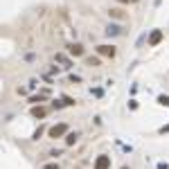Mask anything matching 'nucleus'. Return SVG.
<instances>
[{
	"label": "nucleus",
	"mask_w": 169,
	"mask_h": 169,
	"mask_svg": "<svg viewBox=\"0 0 169 169\" xmlns=\"http://www.w3.org/2000/svg\"><path fill=\"white\" fill-rule=\"evenodd\" d=\"M48 133H50V138H63V135H68L70 133V131H68V124H54L50 131H48Z\"/></svg>",
	"instance_id": "obj_1"
},
{
	"label": "nucleus",
	"mask_w": 169,
	"mask_h": 169,
	"mask_svg": "<svg viewBox=\"0 0 169 169\" xmlns=\"http://www.w3.org/2000/svg\"><path fill=\"white\" fill-rule=\"evenodd\" d=\"M95 169H110V156H97V160H95Z\"/></svg>",
	"instance_id": "obj_2"
},
{
	"label": "nucleus",
	"mask_w": 169,
	"mask_h": 169,
	"mask_svg": "<svg viewBox=\"0 0 169 169\" xmlns=\"http://www.w3.org/2000/svg\"><path fill=\"white\" fill-rule=\"evenodd\" d=\"M54 61H56V63H61V68H65V70H70V68H72V61H70L65 54H61V52H56V54H54Z\"/></svg>",
	"instance_id": "obj_3"
},
{
	"label": "nucleus",
	"mask_w": 169,
	"mask_h": 169,
	"mask_svg": "<svg viewBox=\"0 0 169 169\" xmlns=\"http://www.w3.org/2000/svg\"><path fill=\"white\" fill-rule=\"evenodd\" d=\"M97 54L113 59V56H115V48H113V45H99V48H97Z\"/></svg>",
	"instance_id": "obj_4"
},
{
	"label": "nucleus",
	"mask_w": 169,
	"mask_h": 169,
	"mask_svg": "<svg viewBox=\"0 0 169 169\" xmlns=\"http://www.w3.org/2000/svg\"><path fill=\"white\" fill-rule=\"evenodd\" d=\"M83 52L86 50H83L81 43H70L68 45V54H72V56H83Z\"/></svg>",
	"instance_id": "obj_5"
},
{
	"label": "nucleus",
	"mask_w": 169,
	"mask_h": 169,
	"mask_svg": "<svg viewBox=\"0 0 169 169\" xmlns=\"http://www.w3.org/2000/svg\"><path fill=\"white\" fill-rule=\"evenodd\" d=\"M45 115H48V108H45V106H41V104H34V106H32V117L43 120Z\"/></svg>",
	"instance_id": "obj_6"
},
{
	"label": "nucleus",
	"mask_w": 169,
	"mask_h": 169,
	"mask_svg": "<svg viewBox=\"0 0 169 169\" xmlns=\"http://www.w3.org/2000/svg\"><path fill=\"white\" fill-rule=\"evenodd\" d=\"M149 45H158V43H160L162 41V30H153L151 34H149Z\"/></svg>",
	"instance_id": "obj_7"
},
{
	"label": "nucleus",
	"mask_w": 169,
	"mask_h": 169,
	"mask_svg": "<svg viewBox=\"0 0 169 169\" xmlns=\"http://www.w3.org/2000/svg\"><path fill=\"white\" fill-rule=\"evenodd\" d=\"M117 34H122V25L110 23V25L106 27V36H117Z\"/></svg>",
	"instance_id": "obj_8"
},
{
	"label": "nucleus",
	"mask_w": 169,
	"mask_h": 169,
	"mask_svg": "<svg viewBox=\"0 0 169 169\" xmlns=\"http://www.w3.org/2000/svg\"><path fill=\"white\" fill-rule=\"evenodd\" d=\"M108 16H110V18H117V21H124V18H126V14L122 12L120 7H113L110 12H108Z\"/></svg>",
	"instance_id": "obj_9"
},
{
	"label": "nucleus",
	"mask_w": 169,
	"mask_h": 169,
	"mask_svg": "<svg viewBox=\"0 0 169 169\" xmlns=\"http://www.w3.org/2000/svg\"><path fill=\"white\" fill-rule=\"evenodd\" d=\"M45 97H48L45 92H39V95H32V97H30V104H32V106H34V104H41V101H45Z\"/></svg>",
	"instance_id": "obj_10"
},
{
	"label": "nucleus",
	"mask_w": 169,
	"mask_h": 169,
	"mask_svg": "<svg viewBox=\"0 0 169 169\" xmlns=\"http://www.w3.org/2000/svg\"><path fill=\"white\" fill-rule=\"evenodd\" d=\"M77 138H79L77 133H68V135H65V144H68V147H72L74 142H77Z\"/></svg>",
	"instance_id": "obj_11"
},
{
	"label": "nucleus",
	"mask_w": 169,
	"mask_h": 169,
	"mask_svg": "<svg viewBox=\"0 0 169 169\" xmlns=\"http://www.w3.org/2000/svg\"><path fill=\"white\" fill-rule=\"evenodd\" d=\"M86 65H99V56H86Z\"/></svg>",
	"instance_id": "obj_12"
},
{
	"label": "nucleus",
	"mask_w": 169,
	"mask_h": 169,
	"mask_svg": "<svg viewBox=\"0 0 169 169\" xmlns=\"http://www.w3.org/2000/svg\"><path fill=\"white\" fill-rule=\"evenodd\" d=\"M158 104H160V106H167V108H169V95H160V97H158Z\"/></svg>",
	"instance_id": "obj_13"
},
{
	"label": "nucleus",
	"mask_w": 169,
	"mask_h": 169,
	"mask_svg": "<svg viewBox=\"0 0 169 169\" xmlns=\"http://www.w3.org/2000/svg\"><path fill=\"white\" fill-rule=\"evenodd\" d=\"M63 106H65V101H63V99H54V101H52V108H56V110L63 108Z\"/></svg>",
	"instance_id": "obj_14"
},
{
	"label": "nucleus",
	"mask_w": 169,
	"mask_h": 169,
	"mask_svg": "<svg viewBox=\"0 0 169 169\" xmlns=\"http://www.w3.org/2000/svg\"><path fill=\"white\" fill-rule=\"evenodd\" d=\"M41 135H43V126H39V129H36L34 133H32V140H39Z\"/></svg>",
	"instance_id": "obj_15"
},
{
	"label": "nucleus",
	"mask_w": 169,
	"mask_h": 169,
	"mask_svg": "<svg viewBox=\"0 0 169 169\" xmlns=\"http://www.w3.org/2000/svg\"><path fill=\"white\" fill-rule=\"evenodd\" d=\"M63 101H65V106H74V104H77L72 97H63Z\"/></svg>",
	"instance_id": "obj_16"
},
{
	"label": "nucleus",
	"mask_w": 169,
	"mask_h": 169,
	"mask_svg": "<svg viewBox=\"0 0 169 169\" xmlns=\"http://www.w3.org/2000/svg\"><path fill=\"white\" fill-rule=\"evenodd\" d=\"M70 81H72V83H79L81 77H79V74H70Z\"/></svg>",
	"instance_id": "obj_17"
},
{
	"label": "nucleus",
	"mask_w": 169,
	"mask_h": 169,
	"mask_svg": "<svg viewBox=\"0 0 169 169\" xmlns=\"http://www.w3.org/2000/svg\"><path fill=\"white\" fill-rule=\"evenodd\" d=\"M43 169H59V165H56V162H48Z\"/></svg>",
	"instance_id": "obj_18"
},
{
	"label": "nucleus",
	"mask_w": 169,
	"mask_h": 169,
	"mask_svg": "<svg viewBox=\"0 0 169 169\" xmlns=\"http://www.w3.org/2000/svg\"><path fill=\"white\" fill-rule=\"evenodd\" d=\"M92 95H95V97H101V95H104V90H101V88H95V90H92Z\"/></svg>",
	"instance_id": "obj_19"
},
{
	"label": "nucleus",
	"mask_w": 169,
	"mask_h": 169,
	"mask_svg": "<svg viewBox=\"0 0 169 169\" xmlns=\"http://www.w3.org/2000/svg\"><path fill=\"white\" fill-rule=\"evenodd\" d=\"M129 108H131V110H135V108H138V101H135V99H131V101H129Z\"/></svg>",
	"instance_id": "obj_20"
},
{
	"label": "nucleus",
	"mask_w": 169,
	"mask_h": 169,
	"mask_svg": "<svg viewBox=\"0 0 169 169\" xmlns=\"http://www.w3.org/2000/svg\"><path fill=\"white\" fill-rule=\"evenodd\" d=\"M50 72H52V74H59V72H61V68H59V65H52Z\"/></svg>",
	"instance_id": "obj_21"
},
{
	"label": "nucleus",
	"mask_w": 169,
	"mask_h": 169,
	"mask_svg": "<svg viewBox=\"0 0 169 169\" xmlns=\"http://www.w3.org/2000/svg\"><path fill=\"white\" fill-rule=\"evenodd\" d=\"M158 169H169V165L167 162H158Z\"/></svg>",
	"instance_id": "obj_22"
},
{
	"label": "nucleus",
	"mask_w": 169,
	"mask_h": 169,
	"mask_svg": "<svg viewBox=\"0 0 169 169\" xmlns=\"http://www.w3.org/2000/svg\"><path fill=\"white\" fill-rule=\"evenodd\" d=\"M160 133H169V124H167V126H162V129H160Z\"/></svg>",
	"instance_id": "obj_23"
},
{
	"label": "nucleus",
	"mask_w": 169,
	"mask_h": 169,
	"mask_svg": "<svg viewBox=\"0 0 169 169\" xmlns=\"http://www.w3.org/2000/svg\"><path fill=\"white\" fill-rule=\"evenodd\" d=\"M120 2H138V0H120Z\"/></svg>",
	"instance_id": "obj_24"
},
{
	"label": "nucleus",
	"mask_w": 169,
	"mask_h": 169,
	"mask_svg": "<svg viewBox=\"0 0 169 169\" xmlns=\"http://www.w3.org/2000/svg\"><path fill=\"white\" fill-rule=\"evenodd\" d=\"M122 169H129V167H122Z\"/></svg>",
	"instance_id": "obj_25"
}]
</instances>
